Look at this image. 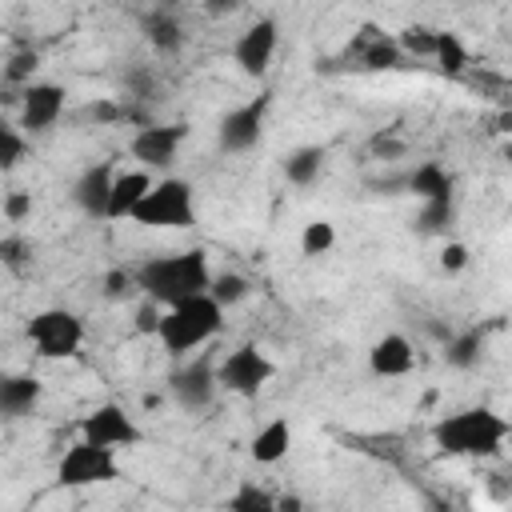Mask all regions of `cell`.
Masks as SVG:
<instances>
[{
	"instance_id": "30",
	"label": "cell",
	"mask_w": 512,
	"mask_h": 512,
	"mask_svg": "<svg viewBox=\"0 0 512 512\" xmlns=\"http://www.w3.org/2000/svg\"><path fill=\"white\" fill-rule=\"evenodd\" d=\"M456 216V200H424L420 204V232H444Z\"/></svg>"
},
{
	"instance_id": "2",
	"label": "cell",
	"mask_w": 512,
	"mask_h": 512,
	"mask_svg": "<svg viewBox=\"0 0 512 512\" xmlns=\"http://www.w3.org/2000/svg\"><path fill=\"white\" fill-rule=\"evenodd\" d=\"M132 276H136V292L164 304V308L212 288V268H208V256L200 248L148 256L144 264L132 268Z\"/></svg>"
},
{
	"instance_id": "11",
	"label": "cell",
	"mask_w": 512,
	"mask_h": 512,
	"mask_svg": "<svg viewBox=\"0 0 512 512\" xmlns=\"http://www.w3.org/2000/svg\"><path fill=\"white\" fill-rule=\"evenodd\" d=\"M188 128L184 124H140L128 140V156L148 168V172H160V168H172L180 144H184Z\"/></svg>"
},
{
	"instance_id": "18",
	"label": "cell",
	"mask_w": 512,
	"mask_h": 512,
	"mask_svg": "<svg viewBox=\"0 0 512 512\" xmlns=\"http://www.w3.org/2000/svg\"><path fill=\"white\" fill-rule=\"evenodd\" d=\"M404 184H408V192H412L420 204H424V200H456V180H452V172H448L440 160L416 164Z\"/></svg>"
},
{
	"instance_id": "6",
	"label": "cell",
	"mask_w": 512,
	"mask_h": 512,
	"mask_svg": "<svg viewBox=\"0 0 512 512\" xmlns=\"http://www.w3.org/2000/svg\"><path fill=\"white\" fill-rule=\"evenodd\" d=\"M120 480V460L116 448L92 444V440H76L64 448V456L56 460V484L60 488H96V484H112Z\"/></svg>"
},
{
	"instance_id": "1",
	"label": "cell",
	"mask_w": 512,
	"mask_h": 512,
	"mask_svg": "<svg viewBox=\"0 0 512 512\" xmlns=\"http://www.w3.org/2000/svg\"><path fill=\"white\" fill-rule=\"evenodd\" d=\"M508 432H512V424L496 408L472 404V408H456L432 424V448L440 456H456V460H492V456H500Z\"/></svg>"
},
{
	"instance_id": "25",
	"label": "cell",
	"mask_w": 512,
	"mask_h": 512,
	"mask_svg": "<svg viewBox=\"0 0 512 512\" xmlns=\"http://www.w3.org/2000/svg\"><path fill=\"white\" fill-rule=\"evenodd\" d=\"M228 512H276V496L264 492L256 480H240L236 492L224 500Z\"/></svg>"
},
{
	"instance_id": "39",
	"label": "cell",
	"mask_w": 512,
	"mask_h": 512,
	"mask_svg": "<svg viewBox=\"0 0 512 512\" xmlns=\"http://www.w3.org/2000/svg\"><path fill=\"white\" fill-rule=\"evenodd\" d=\"M496 132H512V112L500 116V128H496Z\"/></svg>"
},
{
	"instance_id": "15",
	"label": "cell",
	"mask_w": 512,
	"mask_h": 512,
	"mask_svg": "<svg viewBox=\"0 0 512 512\" xmlns=\"http://www.w3.org/2000/svg\"><path fill=\"white\" fill-rule=\"evenodd\" d=\"M368 368H372V376H380V380H400V376H408V372L416 368V348H412V340H408L404 332H384V336L368 348Z\"/></svg>"
},
{
	"instance_id": "19",
	"label": "cell",
	"mask_w": 512,
	"mask_h": 512,
	"mask_svg": "<svg viewBox=\"0 0 512 512\" xmlns=\"http://www.w3.org/2000/svg\"><path fill=\"white\" fill-rule=\"evenodd\" d=\"M40 396H44V384H40L36 376L16 372V376H4V380H0V412H4L8 420H20V416L36 412Z\"/></svg>"
},
{
	"instance_id": "20",
	"label": "cell",
	"mask_w": 512,
	"mask_h": 512,
	"mask_svg": "<svg viewBox=\"0 0 512 512\" xmlns=\"http://www.w3.org/2000/svg\"><path fill=\"white\" fill-rule=\"evenodd\" d=\"M364 32H368V36H364V44H360V64H364L368 72H392V68L404 64V48H400L396 36H384L380 28H364Z\"/></svg>"
},
{
	"instance_id": "21",
	"label": "cell",
	"mask_w": 512,
	"mask_h": 512,
	"mask_svg": "<svg viewBox=\"0 0 512 512\" xmlns=\"http://www.w3.org/2000/svg\"><path fill=\"white\" fill-rule=\"evenodd\" d=\"M320 172H324V148H320V144H300V148H292V152L284 156V176H288V184H296V188L316 184Z\"/></svg>"
},
{
	"instance_id": "36",
	"label": "cell",
	"mask_w": 512,
	"mask_h": 512,
	"mask_svg": "<svg viewBox=\"0 0 512 512\" xmlns=\"http://www.w3.org/2000/svg\"><path fill=\"white\" fill-rule=\"evenodd\" d=\"M160 320H164V304H156V300H140V312H136V332H144V336H156L160 332Z\"/></svg>"
},
{
	"instance_id": "27",
	"label": "cell",
	"mask_w": 512,
	"mask_h": 512,
	"mask_svg": "<svg viewBox=\"0 0 512 512\" xmlns=\"http://www.w3.org/2000/svg\"><path fill=\"white\" fill-rule=\"evenodd\" d=\"M28 152H32L28 132H24L20 124H0V168H4V172H12Z\"/></svg>"
},
{
	"instance_id": "32",
	"label": "cell",
	"mask_w": 512,
	"mask_h": 512,
	"mask_svg": "<svg viewBox=\"0 0 512 512\" xmlns=\"http://www.w3.org/2000/svg\"><path fill=\"white\" fill-rule=\"evenodd\" d=\"M28 256H32V248H28V240H24V236H12V232H8V236L0 240V260H4V268L20 272Z\"/></svg>"
},
{
	"instance_id": "24",
	"label": "cell",
	"mask_w": 512,
	"mask_h": 512,
	"mask_svg": "<svg viewBox=\"0 0 512 512\" xmlns=\"http://www.w3.org/2000/svg\"><path fill=\"white\" fill-rule=\"evenodd\" d=\"M480 356H484V336H480L476 328H464V332L448 336V344H444V360H448V368H456V372L476 368Z\"/></svg>"
},
{
	"instance_id": "16",
	"label": "cell",
	"mask_w": 512,
	"mask_h": 512,
	"mask_svg": "<svg viewBox=\"0 0 512 512\" xmlns=\"http://www.w3.org/2000/svg\"><path fill=\"white\" fill-rule=\"evenodd\" d=\"M156 180H152V172L148 168H124V172H116V180H112V200H108V220H132V212H136V204L148 196V188H152Z\"/></svg>"
},
{
	"instance_id": "23",
	"label": "cell",
	"mask_w": 512,
	"mask_h": 512,
	"mask_svg": "<svg viewBox=\"0 0 512 512\" xmlns=\"http://www.w3.org/2000/svg\"><path fill=\"white\" fill-rule=\"evenodd\" d=\"M432 60H436L440 76H464V72H468V64H472V56H468L464 40H460L456 32H448V28H440V32H436V52H432Z\"/></svg>"
},
{
	"instance_id": "31",
	"label": "cell",
	"mask_w": 512,
	"mask_h": 512,
	"mask_svg": "<svg viewBox=\"0 0 512 512\" xmlns=\"http://www.w3.org/2000/svg\"><path fill=\"white\" fill-rule=\"evenodd\" d=\"M36 64H40V56H36L32 48H24V52H16V56L8 60V68H4V80H8V84H32V72H36Z\"/></svg>"
},
{
	"instance_id": "5",
	"label": "cell",
	"mask_w": 512,
	"mask_h": 512,
	"mask_svg": "<svg viewBox=\"0 0 512 512\" xmlns=\"http://www.w3.org/2000/svg\"><path fill=\"white\" fill-rule=\"evenodd\" d=\"M24 336L40 360H68L84 344V320L72 308H40L32 312Z\"/></svg>"
},
{
	"instance_id": "38",
	"label": "cell",
	"mask_w": 512,
	"mask_h": 512,
	"mask_svg": "<svg viewBox=\"0 0 512 512\" xmlns=\"http://www.w3.org/2000/svg\"><path fill=\"white\" fill-rule=\"evenodd\" d=\"M232 4H236V0H208V12H220V8H224V12H228V8H232Z\"/></svg>"
},
{
	"instance_id": "29",
	"label": "cell",
	"mask_w": 512,
	"mask_h": 512,
	"mask_svg": "<svg viewBox=\"0 0 512 512\" xmlns=\"http://www.w3.org/2000/svg\"><path fill=\"white\" fill-rule=\"evenodd\" d=\"M224 308H236L244 296H248V276H240V272H220V276H212V288H208Z\"/></svg>"
},
{
	"instance_id": "13",
	"label": "cell",
	"mask_w": 512,
	"mask_h": 512,
	"mask_svg": "<svg viewBox=\"0 0 512 512\" xmlns=\"http://www.w3.org/2000/svg\"><path fill=\"white\" fill-rule=\"evenodd\" d=\"M64 100H68L64 84H56V80H32V84L20 88V120L16 124L28 136L32 132H48L64 116Z\"/></svg>"
},
{
	"instance_id": "14",
	"label": "cell",
	"mask_w": 512,
	"mask_h": 512,
	"mask_svg": "<svg viewBox=\"0 0 512 512\" xmlns=\"http://www.w3.org/2000/svg\"><path fill=\"white\" fill-rule=\"evenodd\" d=\"M112 180H116L112 164H88V168L76 176V184H72V204H76L84 216H92V220H108Z\"/></svg>"
},
{
	"instance_id": "40",
	"label": "cell",
	"mask_w": 512,
	"mask_h": 512,
	"mask_svg": "<svg viewBox=\"0 0 512 512\" xmlns=\"http://www.w3.org/2000/svg\"><path fill=\"white\" fill-rule=\"evenodd\" d=\"M504 160H508V168H512V140L504 144Z\"/></svg>"
},
{
	"instance_id": "3",
	"label": "cell",
	"mask_w": 512,
	"mask_h": 512,
	"mask_svg": "<svg viewBox=\"0 0 512 512\" xmlns=\"http://www.w3.org/2000/svg\"><path fill=\"white\" fill-rule=\"evenodd\" d=\"M224 304L212 296V292H200V296H188L180 304H168L164 308V320H160V332L156 340L164 344L168 356H188V352H200L208 340L220 336L224 328Z\"/></svg>"
},
{
	"instance_id": "34",
	"label": "cell",
	"mask_w": 512,
	"mask_h": 512,
	"mask_svg": "<svg viewBox=\"0 0 512 512\" xmlns=\"http://www.w3.org/2000/svg\"><path fill=\"white\" fill-rule=\"evenodd\" d=\"M468 260H472V252H468V244H460V240H448V244L440 248V268H444L448 276L464 272V268H468Z\"/></svg>"
},
{
	"instance_id": "4",
	"label": "cell",
	"mask_w": 512,
	"mask_h": 512,
	"mask_svg": "<svg viewBox=\"0 0 512 512\" xmlns=\"http://www.w3.org/2000/svg\"><path fill=\"white\" fill-rule=\"evenodd\" d=\"M132 224H140V228H168V232L192 228L196 224V192H192V184L180 180V176H160L148 188V196L136 204Z\"/></svg>"
},
{
	"instance_id": "9",
	"label": "cell",
	"mask_w": 512,
	"mask_h": 512,
	"mask_svg": "<svg viewBox=\"0 0 512 512\" xmlns=\"http://www.w3.org/2000/svg\"><path fill=\"white\" fill-rule=\"evenodd\" d=\"M268 104H272L268 96H252V100L228 108V112L220 116V124H216V144H220V152H248V148H256L260 136H264Z\"/></svg>"
},
{
	"instance_id": "8",
	"label": "cell",
	"mask_w": 512,
	"mask_h": 512,
	"mask_svg": "<svg viewBox=\"0 0 512 512\" xmlns=\"http://www.w3.org/2000/svg\"><path fill=\"white\" fill-rule=\"evenodd\" d=\"M80 436L84 440H92V444H104V448H136L140 440H144V432H140V424H136V416L124 408V404H116V400H104V404H96L84 420H80Z\"/></svg>"
},
{
	"instance_id": "10",
	"label": "cell",
	"mask_w": 512,
	"mask_h": 512,
	"mask_svg": "<svg viewBox=\"0 0 512 512\" xmlns=\"http://www.w3.org/2000/svg\"><path fill=\"white\" fill-rule=\"evenodd\" d=\"M168 392L184 412H204L216 392H220V376H216V360L212 356H196L188 364H180L168 376Z\"/></svg>"
},
{
	"instance_id": "7",
	"label": "cell",
	"mask_w": 512,
	"mask_h": 512,
	"mask_svg": "<svg viewBox=\"0 0 512 512\" xmlns=\"http://www.w3.org/2000/svg\"><path fill=\"white\" fill-rule=\"evenodd\" d=\"M216 376H220V388L232 392V396H260L264 384L276 376V364L264 348L240 344V348H232L228 356L216 360Z\"/></svg>"
},
{
	"instance_id": "35",
	"label": "cell",
	"mask_w": 512,
	"mask_h": 512,
	"mask_svg": "<svg viewBox=\"0 0 512 512\" xmlns=\"http://www.w3.org/2000/svg\"><path fill=\"white\" fill-rule=\"evenodd\" d=\"M136 288V276L128 272V268H108L104 272V296L108 300H120V296H128Z\"/></svg>"
},
{
	"instance_id": "26",
	"label": "cell",
	"mask_w": 512,
	"mask_h": 512,
	"mask_svg": "<svg viewBox=\"0 0 512 512\" xmlns=\"http://www.w3.org/2000/svg\"><path fill=\"white\" fill-rule=\"evenodd\" d=\"M336 248V224L332 220H308L304 228H300V252L308 256V260H320V256H328Z\"/></svg>"
},
{
	"instance_id": "33",
	"label": "cell",
	"mask_w": 512,
	"mask_h": 512,
	"mask_svg": "<svg viewBox=\"0 0 512 512\" xmlns=\"http://www.w3.org/2000/svg\"><path fill=\"white\" fill-rule=\"evenodd\" d=\"M0 212H4V220H8V224H20V220H28V216H32V192H20V188H12V192L4 196V204H0Z\"/></svg>"
},
{
	"instance_id": "22",
	"label": "cell",
	"mask_w": 512,
	"mask_h": 512,
	"mask_svg": "<svg viewBox=\"0 0 512 512\" xmlns=\"http://www.w3.org/2000/svg\"><path fill=\"white\" fill-rule=\"evenodd\" d=\"M144 40H148L160 56H176V52L184 48V28L176 24V16L152 12V16H144Z\"/></svg>"
},
{
	"instance_id": "28",
	"label": "cell",
	"mask_w": 512,
	"mask_h": 512,
	"mask_svg": "<svg viewBox=\"0 0 512 512\" xmlns=\"http://www.w3.org/2000/svg\"><path fill=\"white\" fill-rule=\"evenodd\" d=\"M436 32L440 28H428V24H408V28H400V48H404V56H428L432 60V52H436Z\"/></svg>"
},
{
	"instance_id": "12",
	"label": "cell",
	"mask_w": 512,
	"mask_h": 512,
	"mask_svg": "<svg viewBox=\"0 0 512 512\" xmlns=\"http://www.w3.org/2000/svg\"><path fill=\"white\" fill-rule=\"evenodd\" d=\"M276 44H280L276 20H272V16H260V20H252V24L236 36V44H232V64H236L244 76H264L268 64H272V56H276Z\"/></svg>"
},
{
	"instance_id": "17",
	"label": "cell",
	"mask_w": 512,
	"mask_h": 512,
	"mask_svg": "<svg viewBox=\"0 0 512 512\" xmlns=\"http://www.w3.org/2000/svg\"><path fill=\"white\" fill-rule=\"evenodd\" d=\"M288 448H292V424L284 420V416H272V420H264L256 432H252V440H248V456L256 460V464H280L284 456H288Z\"/></svg>"
},
{
	"instance_id": "37",
	"label": "cell",
	"mask_w": 512,
	"mask_h": 512,
	"mask_svg": "<svg viewBox=\"0 0 512 512\" xmlns=\"http://www.w3.org/2000/svg\"><path fill=\"white\" fill-rule=\"evenodd\" d=\"M88 120H96V124H120V120H128V108L116 104V100H96V104H88Z\"/></svg>"
}]
</instances>
